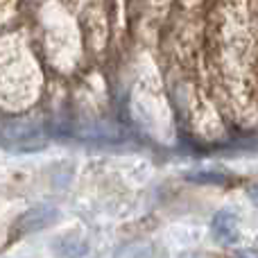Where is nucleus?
<instances>
[{
	"label": "nucleus",
	"mask_w": 258,
	"mask_h": 258,
	"mask_svg": "<svg viewBox=\"0 0 258 258\" xmlns=\"http://www.w3.org/2000/svg\"><path fill=\"white\" fill-rule=\"evenodd\" d=\"M218 233L220 236H224V238H231V236H236V220L233 218H229L227 213H222V215H218Z\"/></svg>",
	"instance_id": "f257e3e1"
},
{
	"label": "nucleus",
	"mask_w": 258,
	"mask_h": 258,
	"mask_svg": "<svg viewBox=\"0 0 258 258\" xmlns=\"http://www.w3.org/2000/svg\"><path fill=\"white\" fill-rule=\"evenodd\" d=\"M249 197L254 200V204H258V186L254 188V190H249Z\"/></svg>",
	"instance_id": "f03ea898"
}]
</instances>
